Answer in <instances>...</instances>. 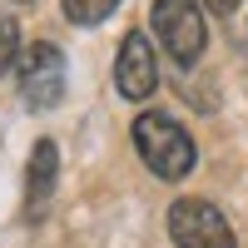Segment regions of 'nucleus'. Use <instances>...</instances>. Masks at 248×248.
<instances>
[{
  "instance_id": "f257e3e1",
  "label": "nucleus",
  "mask_w": 248,
  "mask_h": 248,
  "mask_svg": "<svg viewBox=\"0 0 248 248\" xmlns=\"http://www.w3.org/2000/svg\"><path fill=\"white\" fill-rule=\"evenodd\" d=\"M134 149H139V159L149 164L159 179H184L194 169V139H189V129H179V119L159 114V109L134 119Z\"/></svg>"
},
{
  "instance_id": "f03ea898",
  "label": "nucleus",
  "mask_w": 248,
  "mask_h": 248,
  "mask_svg": "<svg viewBox=\"0 0 248 248\" xmlns=\"http://www.w3.org/2000/svg\"><path fill=\"white\" fill-rule=\"evenodd\" d=\"M154 35H159V45L169 50V60L179 70L199 65L203 45H209L203 10L194 5V0H154Z\"/></svg>"
},
{
  "instance_id": "7ed1b4c3",
  "label": "nucleus",
  "mask_w": 248,
  "mask_h": 248,
  "mask_svg": "<svg viewBox=\"0 0 248 248\" xmlns=\"http://www.w3.org/2000/svg\"><path fill=\"white\" fill-rule=\"evenodd\" d=\"M169 233L179 248H238L233 229L209 199H179L169 203Z\"/></svg>"
},
{
  "instance_id": "20e7f679",
  "label": "nucleus",
  "mask_w": 248,
  "mask_h": 248,
  "mask_svg": "<svg viewBox=\"0 0 248 248\" xmlns=\"http://www.w3.org/2000/svg\"><path fill=\"white\" fill-rule=\"evenodd\" d=\"M20 94H25L30 109L60 105V94H65V55L50 40H35V45L20 50Z\"/></svg>"
},
{
  "instance_id": "39448f33",
  "label": "nucleus",
  "mask_w": 248,
  "mask_h": 248,
  "mask_svg": "<svg viewBox=\"0 0 248 248\" xmlns=\"http://www.w3.org/2000/svg\"><path fill=\"white\" fill-rule=\"evenodd\" d=\"M114 85L124 99H149L159 90V60H154V45L149 35L129 30L119 45V60H114Z\"/></svg>"
},
{
  "instance_id": "423d86ee",
  "label": "nucleus",
  "mask_w": 248,
  "mask_h": 248,
  "mask_svg": "<svg viewBox=\"0 0 248 248\" xmlns=\"http://www.w3.org/2000/svg\"><path fill=\"white\" fill-rule=\"evenodd\" d=\"M55 174H60V149L50 139H40L30 149V179H25V218H40L55 194Z\"/></svg>"
},
{
  "instance_id": "0eeeda50",
  "label": "nucleus",
  "mask_w": 248,
  "mask_h": 248,
  "mask_svg": "<svg viewBox=\"0 0 248 248\" xmlns=\"http://www.w3.org/2000/svg\"><path fill=\"white\" fill-rule=\"evenodd\" d=\"M119 0H65V15L75 20V25H99V20L114 15Z\"/></svg>"
},
{
  "instance_id": "6e6552de",
  "label": "nucleus",
  "mask_w": 248,
  "mask_h": 248,
  "mask_svg": "<svg viewBox=\"0 0 248 248\" xmlns=\"http://www.w3.org/2000/svg\"><path fill=\"white\" fill-rule=\"evenodd\" d=\"M15 60H20V25H15V15L0 10V75H5Z\"/></svg>"
},
{
  "instance_id": "1a4fd4ad",
  "label": "nucleus",
  "mask_w": 248,
  "mask_h": 248,
  "mask_svg": "<svg viewBox=\"0 0 248 248\" xmlns=\"http://www.w3.org/2000/svg\"><path fill=\"white\" fill-rule=\"evenodd\" d=\"M209 10H218V15H229V10H238V0H203Z\"/></svg>"
},
{
  "instance_id": "9d476101",
  "label": "nucleus",
  "mask_w": 248,
  "mask_h": 248,
  "mask_svg": "<svg viewBox=\"0 0 248 248\" xmlns=\"http://www.w3.org/2000/svg\"><path fill=\"white\" fill-rule=\"evenodd\" d=\"M15 5H30V0H15Z\"/></svg>"
}]
</instances>
